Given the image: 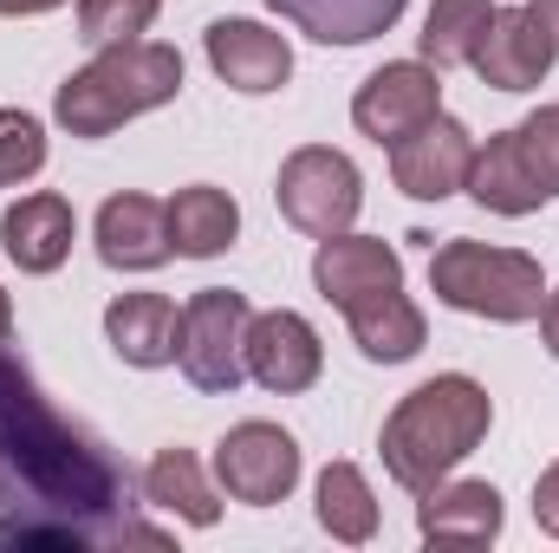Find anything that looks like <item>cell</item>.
I'll return each mask as SVG.
<instances>
[{
    "instance_id": "25",
    "label": "cell",
    "mask_w": 559,
    "mask_h": 553,
    "mask_svg": "<svg viewBox=\"0 0 559 553\" xmlns=\"http://www.w3.org/2000/svg\"><path fill=\"white\" fill-rule=\"evenodd\" d=\"M163 0H79V39L85 46H124L156 26Z\"/></svg>"
},
{
    "instance_id": "5",
    "label": "cell",
    "mask_w": 559,
    "mask_h": 553,
    "mask_svg": "<svg viewBox=\"0 0 559 553\" xmlns=\"http://www.w3.org/2000/svg\"><path fill=\"white\" fill-rule=\"evenodd\" d=\"M248 319L254 306L235 286H202L182 306V339H176V365L195 391L209 398H235L248 378Z\"/></svg>"
},
{
    "instance_id": "31",
    "label": "cell",
    "mask_w": 559,
    "mask_h": 553,
    "mask_svg": "<svg viewBox=\"0 0 559 553\" xmlns=\"http://www.w3.org/2000/svg\"><path fill=\"white\" fill-rule=\"evenodd\" d=\"M527 13H534V20H540V26L559 39V0H527Z\"/></svg>"
},
{
    "instance_id": "32",
    "label": "cell",
    "mask_w": 559,
    "mask_h": 553,
    "mask_svg": "<svg viewBox=\"0 0 559 553\" xmlns=\"http://www.w3.org/2000/svg\"><path fill=\"white\" fill-rule=\"evenodd\" d=\"M13 339V299H7V286H0V345Z\"/></svg>"
},
{
    "instance_id": "11",
    "label": "cell",
    "mask_w": 559,
    "mask_h": 553,
    "mask_svg": "<svg viewBox=\"0 0 559 553\" xmlns=\"http://www.w3.org/2000/svg\"><path fill=\"white\" fill-rule=\"evenodd\" d=\"M554 59H559V39L527 7H495V20H488V33H481V46H475L468 66L495 92H534L554 72Z\"/></svg>"
},
{
    "instance_id": "29",
    "label": "cell",
    "mask_w": 559,
    "mask_h": 553,
    "mask_svg": "<svg viewBox=\"0 0 559 553\" xmlns=\"http://www.w3.org/2000/svg\"><path fill=\"white\" fill-rule=\"evenodd\" d=\"M540 339H547V352L559 358V286H547V306H540Z\"/></svg>"
},
{
    "instance_id": "13",
    "label": "cell",
    "mask_w": 559,
    "mask_h": 553,
    "mask_svg": "<svg viewBox=\"0 0 559 553\" xmlns=\"http://www.w3.org/2000/svg\"><path fill=\"white\" fill-rule=\"evenodd\" d=\"M202 46H209L215 79L235 85L241 98H267V92H280V85L293 79V46H286V33L261 26V20H215Z\"/></svg>"
},
{
    "instance_id": "18",
    "label": "cell",
    "mask_w": 559,
    "mask_h": 553,
    "mask_svg": "<svg viewBox=\"0 0 559 553\" xmlns=\"http://www.w3.org/2000/svg\"><path fill=\"white\" fill-rule=\"evenodd\" d=\"M105 339L124 365L163 372L176 365V339H182V306L169 293H118L105 306Z\"/></svg>"
},
{
    "instance_id": "7",
    "label": "cell",
    "mask_w": 559,
    "mask_h": 553,
    "mask_svg": "<svg viewBox=\"0 0 559 553\" xmlns=\"http://www.w3.org/2000/svg\"><path fill=\"white\" fill-rule=\"evenodd\" d=\"M215 482L241 508H280L299 489V443L267 416H248L215 443Z\"/></svg>"
},
{
    "instance_id": "3",
    "label": "cell",
    "mask_w": 559,
    "mask_h": 553,
    "mask_svg": "<svg viewBox=\"0 0 559 553\" xmlns=\"http://www.w3.org/2000/svg\"><path fill=\"white\" fill-rule=\"evenodd\" d=\"M176 92H182V52L163 39H124V46H98V59L59 85L52 118H59V131L92 143L124 131L131 118L156 111V105H169Z\"/></svg>"
},
{
    "instance_id": "28",
    "label": "cell",
    "mask_w": 559,
    "mask_h": 553,
    "mask_svg": "<svg viewBox=\"0 0 559 553\" xmlns=\"http://www.w3.org/2000/svg\"><path fill=\"white\" fill-rule=\"evenodd\" d=\"M534 521L559 541V462H547V469H540V482H534Z\"/></svg>"
},
{
    "instance_id": "10",
    "label": "cell",
    "mask_w": 559,
    "mask_h": 553,
    "mask_svg": "<svg viewBox=\"0 0 559 553\" xmlns=\"http://www.w3.org/2000/svg\"><path fill=\"white\" fill-rule=\"evenodd\" d=\"M319 372H325V345H319V332H312L306 313L274 306V313H254L248 319V378L261 391L299 398V391L319 385Z\"/></svg>"
},
{
    "instance_id": "22",
    "label": "cell",
    "mask_w": 559,
    "mask_h": 553,
    "mask_svg": "<svg viewBox=\"0 0 559 553\" xmlns=\"http://www.w3.org/2000/svg\"><path fill=\"white\" fill-rule=\"evenodd\" d=\"M143 502L189 521V528H215L222 521V495L215 482L202 475V456L195 449H163L150 469H143Z\"/></svg>"
},
{
    "instance_id": "27",
    "label": "cell",
    "mask_w": 559,
    "mask_h": 553,
    "mask_svg": "<svg viewBox=\"0 0 559 553\" xmlns=\"http://www.w3.org/2000/svg\"><path fill=\"white\" fill-rule=\"evenodd\" d=\"M521 131V150H527V163L540 169V183L559 196V105H540L534 118H521L514 125Z\"/></svg>"
},
{
    "instance_id": "30",
    "label": "cell",
    "mask_w": 559,
    "mask_h": 553,
    "mask_svg": "<svg viewBox=\"0 0 559 553\" xmlns=\"http://www.w3.org/2000/svg\"><path fill=\"white\" fill-rule=\"evenodd\" d=\"M66 0H0V20H33V13H52Z\"/></svg>"
},
{
    "instance_id": "9",
    "label": "cell",
    "mask_w": 559,
    "mask_h": 553,
    "mask_svg": "<svg viewBox=\"0 0 559 553\" xmlns=\"http://www.w3.org/2000/svg\"><path fill=\"white\" fill-rule=\"evenodd\" d=\"M468 163H475V131L449 111L391 143V183L417 202H449L455 189H468Z\"/></svg>"
},
{
    "instance_id": "24",
    "label": "cell",
    "mask_w": 559,
    "mask_h": 553,
    "mask_svg": "<svg viewBox=\"0 0 559 553\" xmlns=\"http://www.w3.org/2000/svg\"><path fill=\"white\" fill-rule=\"evenodd\" d=\"M488 20H495V0H429V20H423V33H417L423 59L436 72L468 66L475 46H481V33H488Z\"/></svg>"
},
{
    "instance_id": "17",
    "label": "cell",
    "mask_w": 559,
    "mask_h": 553,
    "mask_svg": "<svg viewBox=\"0 0 559 553\" xmlns=\"http://www.w3.org/2000/svg\"><path fill=\"white\" fill-rule=\"evenodd\" d=\"M508 508L495 482H436L417 495V534L436 548H488Z\"/></svg>"
},
{
    "instance_id": "8",
    "label": "cell",
    "mask_w": 559,
    "mask_h": 553,
    "mask_svg": "<svg viewBox=\"0 0 559 553\" xmlns=\"http://www.w3.org/2000/svg\"><path fill=\"white\" fill-rule=\"evenodd\" d=\"M436 111H442V72L429 59H384L352 98V125L384 150L411 138L417 125H429Z\"/></svg>"
},
{
    "instance_id": "1",
    "label": "cell",
    "mask_w": 559,
    "mask_h": 553,
    "mask_svg": "<svg viewBox=\"0 0 559 553\" xmlns=\"http://www.w3.org/2000/svg\"><path fill=\"white\" fill-rule=\"evenodd\" d=\"M124 541H163L131 502V469L0 352V548L98 553Z\"/></svg>"
},
{
    "instance_id": "15",
    "label": "cell",
    "mask_w": 559,
    "mask_h": 553,
    "mask_svg": "<svg viewBox=\"0 0 559 553\" xmlns=\"http://www.w3.org/2000/svg\"><path fill=\"white\" fill-rule=\"evenodd\" d=\"M72 242H79V215L52 189H33V196H20L0 215V248H7V261L20 274H59L66 255H72Z\"/></svg>"
},
{
    "instance_id": "23",
    "label": "cell",
    "mask_w": 559,
    "mask_h": 553,
    "mask_svg": "<svg viewBox=\"0 0 559 553\" xmlns=\"http://www.w3.org/2000/svg\"><path fill=\"white\" fill-rule=\"evenodd\" d=\"M319 528L345 548H365L378 534V495L358 462H325L319 469Z\"/></svg>"
},
{
    "instance_id": "12",
    "label": "cell",
    "mask_w": 559,
    "mask_h": 553,
    "mask_svg": "<svg viewBox=\"0 0 559 553\" xmlns=\"http://www.w3.org/2000/svg\"><path fill=\"white\" fill-rule=\"evenodd\" d=\"M312 286H319V299L325 306H358V299H371V293H391V286H404V255L391 248V242H378V235H325L319 242V255H312Z\"/></svg>"
},
{
    "instance_id": "16",
    "label": "cell",
    "mask_w": 559,
    "mask_h": 553,
    "mask_svg": "<svg viewBox=\"0 0 559 553\" xmlns=\"http://www.w3.org/2000/svg\"><path fill=\"white\" fill-rule=\"evenodd\" d=\"M468 196H475L488 215H508V222H521V215H534V209L554 202V189L540 183V169H534L527 150H521V131H495L488 143H475Z\"/></svg>"
},
{
    "instance_id": "6",
    "label": "cell",
    "mask_w": 559,
    "mask_h": 553,
    "mask_svg": "<svg viewBox=\"0 0 559 553\" xmlns=\"http://www.w3.org/2000/svg\"><path fill=\"white\" fill-rule=\"evenodd\" d=\"M274 202L299 235L325 242V235H345V228L358 222V209H365V176H358V163H352L345 150H332V143H299V150L280 163Z\"/></svg>"
},
{
    "instance_id": "26",
    "label": "cell",
    "mask_w": 559,
    "mask_h": 553,
    "mask_svg": "<svg viewBox=\"0 0 559 553\" xmlns=\"http://www.w3.org/2000/svg\"><path fill=\"white\" fill-rule=\"evenodd\" d=\"M46 169V125L33 111H0V189H20Z\"/></svg>"
},
{
    "instance_id": "20",
    "label": "cell",
    "mask_w": 559,
    "mask_h": 553,
    "mask_svg": "<svg viewBox=\"0 0 559 553\" xmlns=\"http://www.w3.org/2000/svg\"><path fill=\"white\" fill-rule=\"evenodd\" d=\"M267 7L319 46H365V39L391 33L411 0H267Z\"/></svg>"
},
{
    "instance_id": "4",
    "label": "cell",
    "mask_w": 559,
    "mask_h": 553,
    "mask_svg": "<svg viewBox=\"0 0 559 553\" xmlns=\"http://www.w3.org/2000/svg\"><path fill=\"white\" fill-rule=\"evenodd\" d=\"M429 293L468 319H488V326H527L540 319L547 306V274L534 255L521 248H488V242H429Z\"/></svg>"
},
{
    "instance_id": "2",
    "label": "cell",
    "mask_w": 559,
    "mask_h": 553,
    "mask_svg": "<svg viewBox=\"0 0 559 553\" xmlns=\"http://www.w3.org/2000/svg\"><path fill=\"white\" fill-rule=\"evenodd\" d=\"M495 430V398L488 385H475L468 372H436L429 385H417L411 398H397V411L384 416V436H378V456L391 469L397 489H436L449 482Z\"/></svg>"
},
{
    "instance_id": "19",
    "label": "cell",
    "mask_w": 559,
    "mask_h": 553,
    "mask_svg": "<svg viewBox=\"0 0 559 553\" xmlns=\"http://www.w3.org/2000/svg\"><path fill=\"white\" fill-rule=\"evenodd\" d=\"M345 326H352V339H358V352L371 365H404V358H417L423 345H429V319H423V306L404 286L345 306Z\"/></svg>"
},
{
    "instance_id": "14",
    "label": "cell",
    "mask_w": 559,
    "mask_h": 553,
    "mask_svg": "<svg viewBox=\"0 0 559 553\" xmlns=\"http://www.w3.org/2000/svg\"><path fill=\"white\" fill-rule=\"evenodd\" d=\"M92 242H98V261H105V268H118V274H156V268L176 255V248H169V202L138 196V189L111 196V202L98 209Z\"/></svg>"
},
{
    "instance_id": "21",
    "label": "cell",
    "mask_w": 559,
    "mask_h": 553,
    "mask_svg": "<svg viewBox=\"0 0 559 553\" xmlns=\"http://www.w3.org/2000/svg\"><path fill=\"white\" fill-rule=\"evenodd\" d=\"M235 235H241V209H235L228 189L189 183V189L169 196V248L182 261H215V255L235 248Z\"/></svg>"
}]
</instances>
